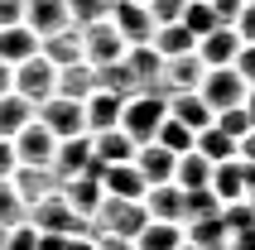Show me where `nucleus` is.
<instances>
[{
	"instance_id": "c756f323",
	"label": "nucleus",
	"mask_w": 255,
	"mask_h": 250,
	"mask_svg": "<svg viewBox=\"0 0 255 250\" xmlns=\"http://www.w3.org/2000/svg\"><path fill=\"white\" fill-rule=\"evenodd\" d=\"M212 183V164L202 159V154H183L178 168H173V188H183V193H198Z\"/></svg>"
},
{
	"instance_id": "c9c22d12",
	"label": "nucleus",
	"mask_w": 255,
	"mask_h": 250,
	"mask_svg": "<svg viewBox=\"0 0 255 250\" xmlns=\"http://www.w3.org/2000/svg\"><path fill=\"white\" fill-rule=\"evenodd\" d=\"M207 217H222V202L212 197V188L183 193V226H193V222H207Z\"/></svg>"
},
{
	"instance_id": "f3484780",
	"label": "nucleus",
	"mask_w": 255,
	"mask_h": 250,
	"mask_svg": "<svg viewBox=\"0 0 255 250\" xmlns=\"http://www.w3.org/2000/svg\"><path fill=\"white\" fill-rule=\"evenodd\" d=\"M236 53H241V39H236V29H212L207 39H198V58L202 68H231L236 63Z\"/></svg>"
},
{
	"instance_id": "2eb2a0df",
	"label": "nucleus",
	"mask_w": 255,
	"mask_h": 250,
	"mask_svg": "<svg viewBox=\"0 0 255 250\" xmlns=\"http://www.w3.org/2000/svg\"><path fill=\"white\" fill-rule=\"evenodd\" d=\"M92 164L97 168H111V164H135V139L116 125V130H101L92 135Z\"/></svg>"
},
{
	"instance_id": "49530a36",
	"label": "nucleus",
	"mask_w": 255,
	"mask_h": 250,
	"mask_svg": "<svg viewBox=\"0 0 255 250\" xmlns=\"http://www.w3.org/2000/svg\"><path fill=\"white\" fill-rule=\"evenodd\" d=\"M207 5H212V10H217V24H236V14H241V5H246V0H207Z\"/></svg>"
},
{
	"instance_id": "f257e3e1",
	"label": "nucleus",
	"mask_w": 255,
	"mask_h": 250,
	"mask_svg": "<svg viewBox=\"0 0 255 250\" xmlns=\"http://www.w3.org/2000/svg\"><path fill=\"white\" fill-rule=\"evenodd\" d=\"M164 121H169V101L159 97V92H140V97H130L126 106H121V130L135 139V149H140V144H154Z\"/></svg>"
},
{
	"instance_id": "ea45409f",
	"label": "nucleus",
	"mask_w": 255,
	"mask_h": 250,
	"mask_svg": "<svg viewBox=\"0 0 255 250\" xmlns=\"http://www.w3.org/2000/svg\"><path fill=\"white\" fill-rule=\"evenodd\" d=\"M144 10H149L154 29H159V24H183V10H188V0H149Z\"/></svg>"
},
{
	"instance_id": "423d86ee",
	"label": "nucleus",
	"mask_w": 255,
	"mask_h": 250,
	"mask_svg": "<svg viewBox=\"0 0 255 250\" xmlns=\"http://www.w3.org/2000/svg\"><path fill=\"white\" fill-rule=\"evenodd\" d=\"M34 121L48 130V135L63 144V139H77V135H87V116H82V101H63V97H53V101H43L39 111H34Z\"/></svg>"
},
{
	"instance_id": "0eeeda50",
	"label": "nucleus",
	"mask_w": 255,
	"mask_h": 250,
	"mask_svg": "<svg viewBox=\"0 0 255 250\" xmlns=\"http://www.w3.org/2000/svg\"><path fill=\"white\" fill-rule=\"evenodd\" d=\"M121 58H126V39L116 34L111 19L82 29V63H92V68H111V63H121Z\"/></svg>"
},
{
	"instance_id": "4c0bfd02",
	"label": "nucleus",
	"mask_w": 255,
	"mask_h": 250,
	"mask_svg": "<svg viewBox=\"0 0 255 250\" xmlns=\"http://www.w3.org/2000/svg\"><path fill=\"white\" fill-rule=\"evenodd\" d=\"M193 130H188V125H178V121H164L159 125V135H154V144H164V149L169 154H178V159H183V154H193Z\"/></svg>"
},
{
	"instance_id": "5701e85b",
	"label": "nucleus",
	"mask_w": 255,
	"mask_h": 250,
	"mask_svg": "<svg viewBox=\"0 0 255 250\" xmlns=\"http://www.w3.org/2000/svg\"><path fill=\"white\" fill-rule=\"evenodd\" d=\"M34 53H39V39H34L24 24L0 29V63H5V68H19V63H29Z\"/></svg>"
},
{
	"instance_id": "bb28decb",
	"label": "nucleus",
	"mask_w": 255,
	"mask_h": 250,
	"mask_svg": "<svg viewBox=\"0 0 255 250\" xmlns=\"http://www.w3.org/2000/svg\"><path fill=\"white\" fill-rule=\"evenodd\" d=\"M149 48H154L159 58H183V53H193V48H198V39H193L183 24H159L154 39H149Z\"/></svg>"
},
{
	"instance_id": "7c9ffc66",
	"label": "nucleus",
	"mask_w": 255,
	"mask_h": 250,
	"mask_svg": "<svg viewBox=\"0 0 255 250\" xmlns=\"http://www.w3.org/2000/svg\"><path fill=\"white\" fill-rule=\"evenodd\" d=\"M183 246V226L173 222H144V231L135 236V250H178Z\"/></svg>"
},
{
	"instance_id": "37998d69",
	"label": "nucleus",
	"mask_w": 255,
	"mask_h": 250,
	"mask_svg": "<svg viewBox=\"0 0 255 250\" xmlns=\"http://www.w3.org/2000/svg\"><path fill=\"white\" fill-rule=\"evenodd\" d=\"M5 250H39V231H34V226H14L10 231V241H5Z\"/></svg>"
},
{
	"instance_id": "3c124183",
	"label": "nucleus",
	"mask_w": 255,
	"mask_h": 250,
	"mask_svg": "<svg viewBox=\"0 0 255 250\" xmlns=\"http://www.w3.org/2000/svg\"><path fill=\"white\" fill-rule=\"evenodd\" d=\"M77 236H39V250H72Z\"/></svg>"
},
{
	"instance_id": "dca6fc26",
	"label": "nucleus",
	"mask_w": 255,
	"mask_h": 250,
	"mask_svg": "<svg viewBox=\"0 0 255 250\" xmlns=\"http://www.w3.org/2000/svg\"><path fill=\"white\" fill-rule=\"evenodd\" d=\"M135 168H140L144 188H159V183H173L178 154H169L164 144H140V149H135Z\"/></svg>"
},
{
	"instance_id": "09e8293b",
	"label": "nucleus",
	"mask_w": 255,
	"mask_h": 250,
	"mask_svg": "<svg viewBox=\"0 0 255 250\" xmlns=\"http://www.w3.org/2000/svg\"><path fill=\"white\" fill-rule=\"evenodd\" d=\"M92 246L97 250H135V241H126V236H92Z\"/></svg>"
},
{
	"instance_id": "680f3d73",
	"label": "nucleus",
	"mask_w": 255,
	"mask_h": 250,
	"mask_svg": "<svg viewBox=\"0 0 255 250\" xmlns=\"http://www.w3.org/2000/svg\"><path fill=\"white\" fill-rule=\"evenodd\" d=\"M246 5H255V0H246Z\"/></svg>"
},
{
	"instance_id": "052dcab7",
	"label": "nucleus",
	"mask_w": 255,
	"mask_h": 250,
	"mask_svg": "<svg viewBox=\"0 0 255 250\" xmlns=\"http://www.w3.org/2000/svg\"><path fill=\"white\" fill-rule=\"evenodd\" d=\"M130 5H149V0H130Z\"/></svg>"
},
{
	"instance_id": "cd10ccee",
	"label": "nucleus",
	"mask_w": 255,
	"mask_h": 250,
	"mask_svg": "<svg viewBox=\"0 0 255 250\" xmlns=\"http://www.w3.org/2000/svg\"><path fill=\"white\" fill-rule=\"evenodd\" d=\"M183 236H188V246H198V250H231V231L222 226V217L183 226Z\"/></svg>"
},
{
	"instance_id": "473e14b6",
	"label": "nucleus",
	"mask_w": 255,
	"mask_h": 250,
	"mask_svg": "<svg viewBox=\"0 0 255 250\" xmlns=\"http://www.w3.org/2000/svg\"><path fill=\"white\" fill-rule=\"evenodd\" d=\"M29 121H34V106H29L24 97H14V92L0 97V139H14Z\"/></svg>"
},
{
	"instance_id": "4be33fe9",
	"label": "nucleus",
	"mask_w": 255,
	"mask_h": 250,
	"mask_svg": "<svg viewBox=\"0 0 255 250\" xmlns=\"http://www.w3.org/2000/svg\"><path fill=\"white\" fill-rule=\"evenodd\" d=\"M39 53L53 63V68H72L82 63V29H58L48 39H39Z\"/></svg>"
},
{
	"instance_id": "e433bc0d",
	"label": "nucleus",
	"mask_w": 255,
	"mask_h": 250,
	"mask_svg": "<svg viewBox=\"0 0 255 250\" xmlns=\"http://www.w3.org/2000/svg\"><path fill=\"white\" fill-rule=\"evenodd\" d=\"M183 29L193 34V39H207L212 29H222L217 24V10L207 5V0H188V10H183Z\"/></svg>"
},
{
	"instance_id": "7ed1b4c3",
	"label": "nucleus",
	"mask_w": 255,
	"mask_h": 250,
	"mask_svg": "<svg viewBox=\"0 0 255 250\" xmlns=\"http://www.w3.org/2000/svg\"><path fill=\"white\" fill-rule=\"evenodd\" d=\"M144 207L140 202H121V197H101V207H97V217H92V236H126V241H135L144 231Z\"/></svg>"
},
{
	"instance_id": "79ce46f5",
	"label": "nucleus",
	"mask_w": 255,
	"mask_h": 250,
	"mask_svg": "<svg viewBox=\"0 0 255 250\" xmlns=\"http://www.w3.org/2000/svg\"><path fill=\"white\" fill-rule=\"evenodd\" d=\"M236 77H241L246 87H255V43H241V53H236Z\"/></svg>"
},
{
	"instance_id": "5fc2aeb1",
	"label": "nucleus",
	"mask_w": 255,
	"mask_h": 250,
	"mask_svg": "<svg viewBox=\"0 0 255 250\" xmlns=\"http://www.w3.org/2000/svg\"><path fill=\"white\" fill-rule=\"evenodd\" d=\"M241 106H246V116H251V130H255V87L246 92V101H241Z\"/></svg>"
},
{
	"instance_id": "4468645a",
	"label": "nucleus",
	"mask_w": 255,
	"mask_h": 250,
	"mask_svg": "<svg viewBox=\"0 0 255 250\" xmlns=\"http://www.w3.org/2000/svg\"><path fill=\"white\" fill-rule=\"evenodd\" d=\"M140 207L149 222H173L183 226V188H173V183H159V188H144Z\"/></svg>"
},
{
	"instance_id": "b1692460",
	"label": "nucleus",
	"mask_w": 255,
	"mask_h": 250,
	"mask_svg": "<svg viewBox=\"0 0 255 250\" xmlns=\"http://www.w3.org/2000/svg\"><path fill=\"white\" fill-rule=\"evenodd\" d=\"M92 92H97V68H92V63L58 68V97L63 101H87Z\"/></svg>"
},
{
	"instance_id": "9d476101",
	"label": "nucleus",
	"mask_w": 255,
	"mask_h": 250,
	"mask_svg": "<svg viewBox=\"0 0 255 250\" xmlns=\"http://www.w3.org/2000/svg\"><path fill=\"white\" fill-rule=\"evenodd\" d=\"M53 173H58V183L82 178V173H97V178H101V168L92 164V135L63 139V144H58V154H53Z\"/></svg>"
},
{
	"instance_id": "6ab92c4d",
	"label": "nucleus",
	"mask_w": 255,
	"mask_h": 250,
	"mask_svg": "<svg viewBox=\"0 0 255 250\" xmlns=\"http://www.w3.org/2000/svg\"><path fill=\"white\" fill-rule=\"evenodd\" d=\"M121 106L126 101L121 97H111V92H92V97L82 101V116H87V135H101V130H116L121 125Z\"/></svg>"
},
{
	"instance_id": "412c9836",
	"label": "nucleus",
	"mask_w": 255,
	"mask_h": 250,
	"mask_svg": "<svg viewBox=\"0 0 255 250\" xmlns=\"http://www.w3.org/2000/svg\"><path fill=\"white\" fill-rule=\"evenodd\" d=\"M212 197L227 207V202H246V168L241 159H227V164H212Z\"/></svg>"
},
{
	"instance_id": "c85d7f7f",
	"label": "nucleus",
	"mask_w": 255,
	"mask_h": 250,
	"mask_svg": "<svg viewBox=\"0 0 255 250\" xmlns=\"http://www.w3.org/2000/svg\"><path fill=\"white\" fill-rule=\"evenodd\" d=\"M193 154H202L207 164H227V159H236V139L222 135L217 125H207V130H198V139H193Z\"/></svg>"
},
{
	"instance_id": "4d7b16f0",
	"label": "nucleus",
	"mask_w": 255,
	"mask_h": 250,
	"mask_svg": "<svg viewBox=\"0 0 255 250\" xmlns=\"http://www.w3.org/2000/svg\"><path fill=\"white\" fill-rule=\"evenodd\" d=\"M72 250H97V246H92V236H77V241H72Z\"/></svg>"
},
{
	"instance_id": "72a5a7b5",
	"label": "nucleus",
	"mask_w": 255,
	"mask_h": 250,
	"mask_svg": "<svg viewBox=\"0 0 255 250\" xmlns=\"http://www.w3.org/2000/svg\"><path fill=\"white\" fill-rule=\"evenodd\" d=\"M116 0H68V19L72 29H87V24H101V19H111Z\"/></svg>"
},
{
	"instance_id": "13d9d810",
	"label": "nucleus",
	"mask_w": 255,
	"mask_h": 250,
	"mask_svg": "<svg viewBox=\"0 0 255 250\" xmlns=\"http://www.w3.org/2000/svg\"><path fill=\"white\" fill-rule=\"evenodd\" d=\"M5 241H10V231H5V226H0V250H5Z\"/></svg>"
},
{
	"instance_id": "20e7f679",
	"label": "nucleus",
	"mask_w": 255,
	"mask_h": 250,
	"mask_svg": "<svg viewBox=\"0 0 255 250\" xmlns=\"http://www.w3.org/2000/svg\"><path fill=\"white\" fill-rule=\"evenodd\" d=\"M14 97H24L29 106L39 111L43 101L58 97V68L43 53H34L29 63H19V68H14Z\"/></svg>"
},
{
	"instance_id": "a211bd4d",
	"label": "nucleus",
	"mask_w": 255,
	"mask_h": 250,
	"mask_svg": "<svg viewBox=\"0 0 255 250\" xmlns=\"http://www.w3.org/2000/svg\"><path fill=\"white\" fill-rule=\"evenodd\" d=\"M101 193L106 197H121V202H140L144 197V178L135 164H111L101 168Z\"/></svg>"
},
{
	"instance_id": "58836bf2",
	"label": "nucleus",
	"mask_w": 255,
	"mask_h": 250,
	"mask_svg": "<svg viewBox=\"0 0 255 250\" xmlns=\"http://www.w3.org/2000/svg\"><path fill=\"white\" fill-rule=\"evenodd\" d=\"M222 226H227L231 236L251 231V226H255V212H251V202H227V207H222Z\"/></svg>"
},
{
	"instance_id": "603ef678",
	"label": "nucleus",
	"mask_w": 255,
	"mask_h": 250,
	"mask_svg": "<svg viewBox=\"0 0 255 250\" xmlns=\"http://www.w3.org/2000/svg\"><path fill=\"white\" fill-rule=\"evenodd\" d=\"M231 250H255V226L241 231V236H231Z\"/></svg>"
},
{
	"instance_id": "393cba45",
	"label": "nucleus",
	"mask_w": 255,
	"mask_h": 250,
	"mask_svg": "<svg viewBox=\"0 0 255 250\" xmlns=\"http://www.w3.org/2000/svg\"><path fill=\"white\" fill-rule=\"evenodd\" d=\"M126 68H130V77L140 82V92H154L159 72H164V58H159L149 43H140V48H126Z\"/></svg>"
},
{
	"instance_id": "f8f14e48",
	"label": "nucleus",
	"mask_w": 255,
	"mask_h": 250,
	"mask_svg": "<svg viewBox=\"0 0 255 250\" xmlns=\"http://www.w3.org/2000/svg\"><path fill=\"white\" fill-rule=\"evenodd\" d=\"M24 29L34 34V39H48V34H58V29H72L68 0H29L24 5Z\"/></svg>"
},
{
	"instance_id": "a19ab883",
	"label": "nucleus",
	"mask_w": 255,
	"mask_h": 250,
	"mask_svg": "<svg viewBox=\"0 0 255 250\" xmlns=\"http://www.w3.org/2000/svg\"><path fill=\"white\" fill-rule=\"evenodd\" d=\"M217 130H222V135H231V139H241V135H251V116H246V106H236V111H222L217 116Z\"/></svg>"
},
{
	"instance_id": "bf43d9fd",
	"label": "nucleus",
	"mask_w": 255,
	"mask_h": 250,
	"mask_svg": "<svg viewBox=\"0 0 255 250\" xmlns=\"http://www.w3.org/2000/svg\"><path fill=\"white\" fill-rule=\"evenodd\" d=\"M178 250H198V246H188V236H183V246H178Z\"/></svg>"
},
{
	"instance_id": "6e6552de",
	"label": "nucleus",
	"mask_w": 255,
	"mask_h": 250,
	"mask_svg": "<svg viewBox=\"0 0 255 250\" xmlns=\"http://www.w3.org/2000/svg\"><path fill=\"white\" fill-rule=\"evenodd\" d=\"M202 58H198V48L193 53H183V58H164V72H159V97L169 101V97H183V92H198V82H202Z\"/></svg>"
},
{
	"instance_id": "aec40b11",
	"label": "nucleus",
	"mask_w": 255,
	"mask_h": 250,
	"mask_svg": "<svg viewBox=\"0 0 255 250\" xmlns=\"http://www.w3.org/2000/svg\"><path fill=\"white\" fill-rule=\"evenodd\" d=\"M14 193L24 197V207H34V202H43V197H53L63 183H58L53 168H14Z\"/></svg>"
},
{
	"instance_id": "8fccbe9b",
	"label": "nucleus",
	"mask_w": 255,
	"mask_h": 250,
	"mask_svg": "<svg viewBox=\"0 0 255 250\" xmlns=\"http://www.w3.org/2000/svg\"><path fill=\"white\" fill-rule=\"evenodd\" d=\"M236 159H241V164H255V130L236 139Z\"/></svg>"
},
{
	"instance_id": "9b49d317",
	"label": "nucleus",
	"mask_w": 255,
	"mask_h": 250,
	"mask_svg": "<svg viewBox=\"0 0 255 250\" xmlns=\"http://www.w3.org/2000/svg\"><path fill=\"white\" fill-rule=\"evenodd\" d=\"M111 24H116V34L126 39V48H140V43L154 39V19H149V10H144V5H130V0H116Z\"/></svg>"
},
{
	"instance_id": "6e6d98bb",
	"label": "nucleus",
	"mask_w": 255,
	"mask_h": 250,
	"mask_svg": "<svg viewBox=\"0 0 255 250\" xmlns=\"http://www.w3.org/2000/svg\"><path fill=\"white\" fill-rule=\"evenodd\" d=\"M241 168H246V197H251L255 193V164H241Z\"/></svg>"
},
{
	"instance_id": "864d4df0",
	"label": "nucleus",
	"mask_w": 255,
	"mask_h": 250,
	"mask_svg": "<svg viewBox=\"0 0 255 250\" xmlns=\"http://www.w3.org/2000/svg\"><path fill=\"white\" fill-rule=\"evenodd\" d=\"M10 92H14V68L0 63V97H10Z\"/></svg>"
},
{
	"instance_id": "39448f33",
	"label": "nucleus",
	"mask_w": 255,
	"mask_h": 250,
	"mask_svg": "<svg viewBox=\"0 0 255 250\" xmlns=\"http://www.w3.org/2000/svg\"><path fill=\"white\" fill-rule=\"evenodd\" d=\"M246 92H251V87L236 77V68H207V72H202V82H198V97L207 101L212 121L222 111H236V106L246 101Z\"/></svg>"
},
{
	"instance_id": "f03ea898",
	"label": "nucleus",
	"mask_w": 255,
	"mask_h": 250,
	"mask_svg": "<svg viewBox=\"0 0 255 250\" xmlns=\"http://www.w3.org/2000/svg\"><path fill=\"white\" fill-rule=\"evenodd\" d=\"M29 226H34L39 236H92V226L63 202V193L34 202V207H29Z\"/></svg>"
},
{
	"instance_id": "2f4dec72",
	"label": "nucleus",
	"mask_w": 255,
	"mask_h": 250,
	"mask_svg": "<svg viewBox=\"0 0 255 250\" xmlns=\"http://www.w3.org/2000/svg\"><path fill=\"white\" fill-rule=\"evenodd\" d=\"M97 87H101V92H111V97H121V101L140 97V82L130 77L126 58H121V63H111V68H97Z\"/></svg>"
},
{
	"instance_id": "f704fd0d",
	"label": "nucleus",
	"mask_w": 255,
	"mask_h": 250,
	"mask_svg": "<svg viewBox=\"0 0 255 250\" xmlns=\"http://www.w3.org/2000/svg\"><path fill=\"white\" fill-rule=\"evenodd\" d=\"M24 222H29L24 197L14 193V183H10V178H0V226H5V231H14V226H24Z\"/></svg>"
},
{
	"instance_id": "c03bdc74",
	"label": "nucleus",
	"mask_w": 255,
	"mask_h": 250,
	"mask_svg": "<svg viewBox=\"0 0 255 250\" xmlns=\"http://www.w3.org/2000/svg\"><path fill=\"white\" fill-rule=\"evenodd\" d=\"M236 39L241 43H255V5H241V14H236Z\"/></svg>"
},
{
	"instance_id": "ddd939ff",
	"label": "nucleus",
	"mask_w": 255,
	"mask_h": 250,
	"mask_svg": "<svg viewBox=\"0 0 255 250\" xmlns=\"http://www.w3.org/2000/svg\"><path fill=\"white\" fill-rule=\"evenodd\" d=\"M58 193H63V202H68L72 212H77V217H82L87 226H92V217H97V207H101V178L97 173H82V178H68L63 183V188H58Z\"/></svg>"
},
{
	"instance_id": "1a4fd4ad",
	"label": "nucleus",
	"mask_w": 255,
	"mask_h": 250,
	"mask_svg": "<svg viewBox=\"0 0 255 250\" xmlns=\"http://www.w3.org/2000/svg\"><path fill=\"white\" fill-rule=\"evenodd\" d=\"M14 144V159H19V168H53V154H58V139L43 130L39 121H29L19 135L10 139Z\"/></svg>"
},
{
	"instance_id": "a18cd8bd",
	"label": "nucleus",
	"mask_w": 255,
	"mask_h": 250,
	"mask_svg": "<svg viewBox=\"0 0 255 250\" xmlns=\"http://www.w3.org/2000/svg\"><path fill=\"white\" fill-rule=\"evenodd\" d=\"M24 5H29V0H0V29L24 24Z\"/></svg>"
},
{
	"instance_id": "a878e982",
	"label": "nucleus",
	"mask_w": 255,
	"mask_h": 250,
	"mask_svg": "<svg viewBox=\"0 0 255 250\" xmlns=\"http://www.w3.org/2000/svg\"><path fill=\"white\" fill-rule=\"evenodd\" d=\"M169 121L188 125V130L198 135V130L212 125V111H207V101H202L198 92H183V97H169Z\"/></svg>"
},
{
	"instance_id": "de8ad7c7",
	"label": "nucleus",
	"mask_w": 255,
	"mask_h": 250,
	"mask_svg": "<svg viewBox=\"0 0 255 250\" xmlns=\"http://www.w3.org/2000/svg\"><path fill=\"white\" fill-rule=\"evenodd\" d=\"M14 168H19V159H14V144H10V139H0V178H14Z\"/></svg>"
}]
</instances>
